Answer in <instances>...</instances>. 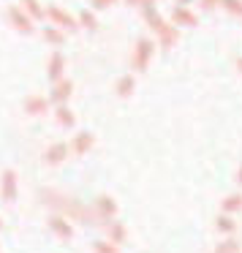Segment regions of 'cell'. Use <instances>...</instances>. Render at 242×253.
Returning a JSON list of instances; mask_svg holds the SVG:
<instances>
[{
    "mask_svg": "<svg viewBox=\"0 0 242 253\" xmlns=\"http://www.w3.org/2000/svg\"><path fill=\"white\" fill-rule=\"evenodd\" d=\"M0 191H3V199H6V202H14V199H17V171H14V169L3 171Z\"/></svg>",
    "mask_w": 242,
    "mask_h": 253,
    "instance_id": "1",
    "label": "cell"
},
{
    "mask_svg": "<svg viewBox=\"0 0 242 253\" xmlns=\"http://www.w3.org/2000/svg\"><path fill=\"white\" fill-rule=\"evenodd\" d=\"M95 212L101 215V220H112L117 215V204L112 196H98L95 199Z\"/></svg>",
    "mask_w": 242,
    "mask_h": 253,
    "instance_id": "2",
    "label": "cell"
},
{
    "mask_svg": "<svg viewBox=\"0 0 242 253\" xmlns=\"http://www.w3.org/2000/svg\"><path fill=\"white\" fill-rule=\"evenodd\" d=\"M49 229L55 231V234L60 237V240H71V237H74L71 223H68V220L63 218V215H52V218H49Z\"/></svg>",
    "mask_w": 242,
    "mask_h": 253,
    "instance_id": "3",
    "label": "cell"
},
{
    "mask_svg": "<svg viewBox=\"0 0 242 253\" xmlns=\"http://www.w3.org/2000/svg\"><path fill=\"white\" fill-rule=\"evenodd\" d=\"M66 155H68V144L57 142V144H52V147L44 153V164H49V166H57L63 158H66Z\"/></svg>",
    "mask_w": 242,
    "mask_h": 253,
    "instance_id": "4",
    "label": "cell"
},
{
    "mask_svg": "<svg viewBox=\"0 0 242 253\" xmlns=\"http://www.w3.org/2000/svg\"><path fill=\"white\" fill-rule=\"evenodd\" d=\"M93 142H95V139H93V133L82 131V133H77V136H74V144H71V150H74L77 155H84L90 147H93Z\"/></svg>",
    "mask_w": 242,
    "mask_h": 253,
    "instance_id": "5",
    "label": "cell"
},
{
    "mask_svg": "<svg viewBox=\"0 0 242 253\" xmlns=\"http://www.w3.org/2000/svg\"><path fill=\"white\" fill-rule=\"evenodd\" d=\"M106 234H109V240L112 242H125V226L122 223H117V220H109V226H106Z\"/></svg>",
    "mask_w": 242,
    "mask_h": 253,
    "instance_id": "6",
    "label": "cell"
},
{
    "mask_svg": "<svg viewBox=\"0 0 242 253\" xmlns=\"http://www.w3.org/2000/svg\"><path fill=\"white\" fill-rule=\"evenodd\" d=\"M46 98H39V95H33V98L25 101V112H30V115H44L46 112Z\"/></svg>",
    "mask_w": 242,
    "mask_h": 253,
    "instance_id": "7",
    "label": "cell"
},
{
    "mask_svg": "<svg viewBox=\"0 0 242 253\" xmlns=\"http://www.w3.org/2000/svg\"><path fill=\"white\" fill-rule=\"evenodd\" d=\"M220 210H223L226 215L237 212V210H242V193H231V196L223 199V204H220Z\"/></svg>",
    "mask_w": 242,
    "mask_h": 253,
    "instance_id": "8",
    "label": "cell"
},
{
    "mask_svg": "<svg viewBox=\"0 0 242 253\" xmlns=\"http://www.w3.org/2000/svg\"><path fill=\"white\" fill-rule=\"evenodd\" d=\"M150 41H139V46H136V57H133V63H136V68H144V63H147V57H150Z\"/></svg>",
    "mask_w": 242,
    "mask_h": 253,
    "instance_id": "9",
    "label": "cell"
},
{
    "mask_svg": "<svg viewBox=\"0 0 242 253\" xmlns=\"http://www.w3.org/2000/svg\"><path fill=\"white\" fill-rule=\"evenodd\" d=\"M11 19H14V25H17L19 30H25V33H30V30H33V25H30V19L25 17V14L19 11V8H11Z\"/></svg>",
    "mask_w": 242,
    "mask_h": 253,
    "instance_id": "10",
    "label": "cell"
},
{
    "mask_svg": "<svg viewBox=\"0 0 242 253\" xmlns=\"http://www.w3.org/2000/svg\"><path fill=\"white\" fill-rule=\"evenodd\" d=\"M215 226H218V231H220V234H234V229H237V223H234V220H231L226 212L220 215L218 220H215Z\"/></svg>",
    "mask_w": 242,
    "mask_h": 253,
    "instance_id": "11",
    "label": "cell"
},
{
    "mask_svg": "<svg viewBox=\"0 0 242 253\" xmlns=\"http://www.w3.org/2000/svg\"><path fill=\"white\" fill-rule=\"evenodd\" d=\"M46 14H49V17L55 19V22L60 25V28H74V19L68 17V14H63L60 8H49V11H46Z\"/></svg>",
    "mask_w": 242,
    "mask_h": 253,
    "instance_id": "12",
    "label": "cell"
},
{
    "mask_svg": "<svg viewBox=\"0 0 242 253\" xmlns=\"http://www.w3.org/2000/svg\"><path fill=\"white\" fill-rule=\"evenodd\" d=\"M93 251L95 253H120V248L112 240H98V242H93Z\"/></svg>",
    "mask_w": 242,
    "mask_h": 253,
    "instance_id": "13",
    "label": "cell"
},
{
    "mask_svg": "<svg viewBox=\"0 0 242 253\" xmlns=\"http://www.w3.org/2000/svg\"><path fill=\"white\" fill-rule=\"evenodd\" d=\"M215 253H240V242H237L234 237H229V240H223L215 248Z\"/></svg>",
    "mask_w": 242,
    "mask_h": 253,
    "instance_id": "14",
    "label": "cell"
},
{
    "mask_svg": "<svg viewBox=\"0 0 242 253\" xmlns=\"http://www.w3.org/2000/svg\"><path fill=\"white\" fill-rule=\"evenodd\" d=\"M68 95H71V84H68V82H60V87L52 93V101H55V104H63Z\"/></svg>",
    "mask_w": 242,
    "mask_h": 253,
    "instance_id": "15",
    "label": "cell"
},
{
    "mask_svg": "<svg viewBox=\"0 0 242 253\" xmlns=\"http://www.w3.org/2000/svg\"><path fill=\"white\" fill-rule=\"evenodd\" d=\"M171 19H174V25H193L196 19L191 17V14L185 11V8H174V14H171Z\"/></svg>",
    "mask_w": 242,
    "mask_h": 253,
    "instance_id": "16",
    "label": "cell"
},
{
    "mask_svg": "<svg viewBox=\"0 0 242 253\" xmlns=\"http://www.w3.org/2000/svg\"><path fill=\"white\" fill-rule=\"evenodd\" d=\"M57 120H60V126H66V128L74 126V115L66 109V106H57Z\"/></svg>",
    "mask_w": 242,
    "mask_h": 253,
    "instance_id": "17",
    "label": "cell"
},
{
    "mask_svg": "<svg viewBox=\"0 0 242 253\" xmlns=\"http://www.w3.org/2000/svg\"><path fill=\"white\" fill-rule=\"evenodd\" d=\"M60 68H63V57H60V55H55V57H52V66H49V77H52V79H57Z\"/></svg>",
    "mask_w": 242,
    "mask_h": 253,
    "instance_id": "18",
    "label": "cell"
},
{
    "mask_svg": "<svg viewBox=\"0 0 242 253\" xmlns=\"http://www.w3.org/2000/svg\"><path fill=\"white\" fill-rule=\"evenodd\" d=\"M131 90H133V79H131V77H122V79H120V87H117V93H120V95H128Z\"/></svg>",
    "mask_w": 242,
    "mask_h": 253,
    "instance_id": "19",
    "label": "cell"
},
{
    "mask_svg": "<svg viewBox=\"0 0 242 253\" xmlns=\"http://www.w3.org/2000/svg\"><path fill=\"white\" fill-rule=\"evenodd\" d=\"M22 6L28 8L33 17H41V8H39V3H36V0H22Z\"/></svg>",
    "mask_w": 242,
    "mask_h": 253,
    "instance_id": "20",
    "label": "cell"
},
{
    "mask_svg": "<svg viewBox=\"0 0 242 253\" xmlns=\"http://www.w3.org/2000/svg\"><path fill=\"white\" fill-rule=\"evenodd\" d=\"M79 19H82L84 28H95V17L90 11H82V14H79Z\"/></svg>",
    "mask_w": 242,
    "mask_h": 253,
    "instance_id": "21",
    "label": "cell"
},
{
    "mask_svg": "<svg viewBox=\"0 0 242 253\" xmlns=\"http://www.w3.org/2000/svg\"><path fill=\"white\" fill-rule=\"evenodd\" d=\"M223 3H226V6H229L234 14H240V17H242V3H237V0H223Z\"/></svg>",
    "mask_w": 242,
    "mask_h": 253,
    "instance_id": "22",
    "label": "cell"
},
{
    "mask_svg": "<svg viewBox=\"0 0 242 253\" xmlns=\"http://www.w3.org/2000/svg\"><path fill=\"white\" fill-rule=\"evenodd\" d=\"M44 36H46V39L52 41V44H60V36H57L55 30H44Z\"/></svg>",
    "mask_w": 242,
    "mask_h": 253,
    "instance_id": "23",
    "label": "cell"
},
{
    "mask_svg": "<svg viewBox=\"0 0 242 253\" xmlns=\"http://www.w3.org/2000/svg\"><path fill=\"white\" fill-rule=\"evenodd\" d=\"M93 3H95L98 8H104V6H109V3H115V0H93Z\"/></svg>",
    "mask_w": 242,
    "mask_h": 253,
    "instance_id": "24",
    "label": "cell"
},
{
    "mask_svg": "<svg viewBox=\"0 0 242 253\" xmlns=\"http://www.w3.org/2000/svg\"><path fill=\"white\" fill-rule=\"evenodd\" d=\"M237 182L242 185V166H240V171H237Z\"/></svg>",
    "mask_w": 242,
    "mask_h": 253,
    "instance_id": "25",
    "label": "cell"
},
{
    "mask_svg": "<svg viewBox=\"0 0 242 253\" xmlns=\"http://www.w3.org/2000/svg\"><path fill=\"white\" fill-rule=\"evenodd\" d=\"M212 3H215V0H204V6H212Z\"/></svg>",
    "mask_w": 242,
    "mask_h": 253,
    "instance_id": "26",
    "label": "cell"
},
{
    "mask_svg": "<svg viewBox=\"0 0 242 253\" xmlns=\"http://www.w3.org/2000/svg\"><path fill=\"white\" fill-rule=\"evenodd\" d=\"M240 71H242V60H240Z\"/></svg>",
    "mask_w": 242,
    "mask_h": 253,
    "instance_id": "27",
    "label": "cell"
},
{
    "mask_svg": "<svg viewBox=\"0 0 242 253\" xmlns=\"http://www.w3.org/2000/svg\"><path fill=\"white\" fill-rule=\"evenodd\" d=\"M180 3H188V0H180Z\"/></svg>",
    "mask_w": 242,
    "mask_h": 253,
    "instance_id": "28",
    "label": "cell"
},
{
    "mask_svg": "<svg viewBox=\"0 0 242 253\" xmlns=\"http://www.w3.org/2000/svg\"><path fill=\"white\" fill-rule=\"evenodd\" d=\"M0 229H3V223H0Z\"/></svg>",
    "mask_w": 242,
    "mask_h": 253,
    "instance_id": "29",
    "label": "cell"
}]
</instances>
